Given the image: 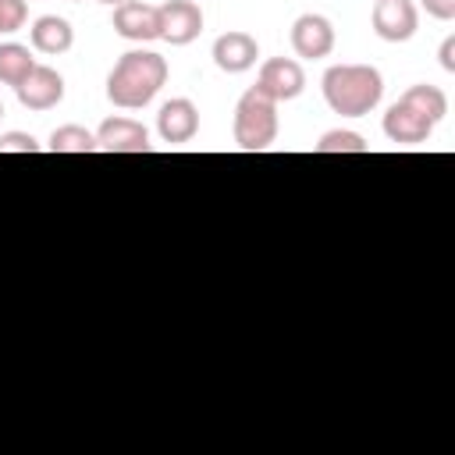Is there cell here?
Instances as JSON below:
<instances>
[{
	"instance_id": "cell-1",
	"label": "cell",
	"mask_w": 455,
	"mask_h": 455,
	"mask_svg": "<svg viewBox=\"0 0 455 455\" xmlns=\"http://www.w3.org/2000/svg\"><path fill=\"white\" fill-rule=\"evenodd\" d=\"M167 82V60L156 50H128L107 75V100L121 110L146 107Z\"/></svg>"
},
{
	"instance_id": "cell-2",
	"label": "cell",
	"mask_w": 455,
	"mask_h": 455,
	"mask_svg": "<svg viewBox=\"0 0 455 455\" xmlns=\"http://www.w3.org/2000/svg\"><path fill=\"white\" fill-rule=\"evenodd\" d=\"M323 100L341 117L370 114L384 96V78L373 64H331L320 78Z\"/></svg>"
},
{
	"instance_id": "cell-3",
	"label": "cell",
	"mask_w": 455,
	"mask_h": 455,
	"mask_svg": "<svg viewBox=\"0 0 455 455\" xmlns=\"http://www.w3.org/2000/svg\"><path fill=\"white\" fill-rule=\"evenodd\" d=\"M274 139H277V103L263 89L249 85L235 103V142L245 153H263L274 146Z\"/></svg>"
},
{
	"instance_id": "cell-4",
	"label": "cell",
	"mask_w": 455,
	"mask_h": 455,
	"mask_svg": "<svg viewBox=\"0 0 455 455\" xmlns=\"http://www.w3.org/2000/svg\"><path fill=\"white\" fill-rule=\"evenodd\" d=\"M256 89H263L274 103H288L295 96H302L306 89V71L295 57H267L259 64V75H256Z\"/></svg>"
},
{
	"instance_id": "cell-5",
	"label": "cell",
	"mask_w": 455,
	"mask_h": 455,
	"mask_svg": "<svg viewBox=\"0 0 455 455\" xmlns=\"http://www.w3.org/2000/svg\"><path fill=\"white\" fill-rule=\"evenodd\" d=\"M370 21L384 43H405L419 28V11L412 0H377Z\"/></svg>"
},
{
	"instance_id": "cell-6",
	"label": "cell",
	"mask_w": 455,
	"mask_h": 455,
	"mask_svg": "<svg viewBox=\"0 0 455 455\" xmlns=\"http://www.w3.org/2000/svg\"><path fill=\"white\" fill-rule=\"evenodd\" d=\"M114 32L128 43L160 39V7H153L146 0H121L114 7Z\"/></svg>"
},
{
	"instance_id": "cell-7",
	"label": "cell",
	"mask_w": 455,
	"mask_h": 455,
	"mask_svg": "<svg viewBox=\"0 0 455 455\" xmlns=\"http://www.w3.org/2000/svg\"><path fill=\"white\" fill-rule=\"evenodd\" d=\"M291 50L302 60H320L334 50V25L323 14H299L291 21Z\"/></svg>"
},
{
	"instance_id": "cell-8",
	"label": "cell",
	"mask_w": 455,
	"mask_h": 455,
	"mask_svg": "<svg viewBox=\"0 0 455 455\" xmlns=\"http://www.w3.org/2000/svg\"><path fill=\"white\" fill-rule=\"evenodd\" d=\"M14 96H18V103L25 110H50V107H57L64 100V78L50 64H36L21 78V85H14Z\"/></svg>"
},
{
	"instance_id": "cell-9",
	"label": "cell",
	"mask_w": 455,
	"mask_h": 455,
	"mask_svg": "<svg viewBox=\"0 0 455 455\" xmlns=\"http://www.w3.org/2000/svg\"><path fill=\"white\" fill-rule=\"evenodd\" d=\"M380 128H384V135H387L391 142H398V146H419V142H427V139L434 135V121H430L427 114H419V110H416L412 103H405V100H395V103L387 107Z\"/></svg>"
},
{
	"instance_id": "cell-10",
	"label": "cell",
	"mask_w": 455,
	"mask_h": 455,
	"mask_svg": "<svg viewBox=\"0 0 455 455\" xmlns=\"http://www.w3.org/2000/svg\"><path fill=\"white\" fill-rule=\"evenodd\" d=\"M203 32V11L196 0H167L160 4V39L171 46H188Z\"/></svg>"
},
{
	"instance_id": "cell-11",
	"label": "cell",
	"mask_w": 455,
	"mask_h": 455,
	"mask_svg": "<svg viewBox=\"0 0 455 455\" xmlns=\"http://www.w3.org/2000/svg\"><path fill=\"white\" fill-rule=\"evenodd\" d=\"M213 64L220 68V71H228V75H242V71H249L252 64H256V57H259V43H256V36H249V32H242V28H228V32H220L217 39H213Z\"/></svg>"
},
{
	"instance_id": "cell-12",
	"label": "cell",
	"mask_w": 455,
	"mask_h": 455,
	"mask_svg": "<svg viewBox=\"0 0 455 455\" xmlns=\"http://www.w3.org/2000/svg\"><path fill=\"white\" fill-rule=\"evenodd\" d=\"M96 146L103 153H149V132L135 117H107L96 128Z\"/></svg>"
},
{
	"instance_id": "cell-13",
	"label": "cell",
	"mask_w": 455,
	"mask_h": 455,
	"mask_svg": "<svg viewBox=\"0 0 455 455\" xmlns=\"http://www.w3.org/2000/svg\"><path fill=\"white\" fill-rule=\"evenodd\" d=\"M156 132L164 142L171 146H181V142H192L196 132H199V107L188 100V96H178V100H167L156 114Z\"/></svg>"
},
{
	"instance_id": "cell-14",
	"label": "cell",
	"mask_w": 455,
	"mask_h": 455,
	"mask_svg": "<svg viewBox=\"0 0 455 455\" xmlns=\"http://www.w3.org/2000/svg\"><path fill=\"white\" fill-rule=\"evenodd\" d=\"M28 39H32V50L46 53V57H57V53H68L75 46V28L68 18H57V14H43L32 21L28 28Z\"/></svg>"
},
{
	"instance_id": "cell-15",
	"label": "cell",
	"mask_w": 455,
	"mask_h": 455,
	"mask_svg": "<svg viewBox=\"0 0 455 455\" xmlns=\"http://www.w3.org/2000/svg\"><path fill=\"white\" fill-rule=\"evenodd\" d=\"M36 68V57L25 43H0V85H21V78Z\"/></svg>"
},
{
	"instance_id": "cell-16",
	"label": "cell",
	"mask_w": 455,
	"mask_h": 455,
	"mask_svg": "<svg viewBox=\"0 0 455 455\" xmlns=\"http://www.w3.org/2000/svg\"><path fill=\"white\" fill-rule=\"evenodd\" d=\"M50 153H96V132L82 128V124H60L50 132V142H46Z\"/></svg>"
},
{
	"instance_id": "cell-17",
	"label": "cell",
	"mask_w": 455,
	"mask_h": 455,
	"mask_svg": "<svg viewBox=\"0 0 455 455\" xmlns=\"http://www.w3.org/2000/svg\"><path fill=\"white\" fill-rule=\"evenodd\" d=\"M398 100H405V103H412L419 114H427L434 124L437 121H444V114H448V96H444V89H437V85H427V82H419V85H409Z\"/></svg>"
},
{
	"instance_id": "cell-18",
	"label": "cell",
	"mask_w": 455,
	"mask_h": 455,
	"mask_svg": "<svg viewBox=\"0 0 455 455\" xmlns=\"http://www.w3.org/2000/svg\"><path fill=\"white\" fill-rule=\"evenodd\" d=\"M316 153H366V139L359 132H348V128H334V132H323L320 142L313 146Z\"/></svg>"
},
{
	"instance_id": "cell-19",
	"label": "cell",
	"mask_w": 455,
	"mask_h": 455,
	"mask_svg": "<svg viewBox=\"0 0 455 455\" xmlns=\"http://www.w3.org/2000/svg\"><path fill=\"white\" fill-rule=\"evenodd\" d=\"M25 18H28L25 0H0V36L18 32L25 25Z\"/></svg>"
},
{
	"instance_id": "cell-20",
	"label": "cell",
	"mask_w": 455,
	"mask_h": 455,
	"mask_svg": "<svg viewBox=\"0 0 455 455\" xmlns=\"http://www.w3.org/2000/svg\"><path fill=\"white\" fill-rule=\"evenodd\" d=\"M43 146L28 135V132H4L0 135V153H25V156H32V153H39Z\"/></svg>"
},
{
	"instance_id": "cell-21",
	"label": "cell",
	"mask_w": 455,
	"mask_h": 455,
	"mask_svg": "<svg viewBox=\"0 0 455 455\" xmlns=\"http://www.w3.org/2000/svg\"><path fill=\"white\" fill-rule=\"evenodd\" d=\"M427 14L437 18V21H451L455 18V0H423Z\"/></svg>"
},
{
	"instance_id": "cell-22",
	"label": "cell",
	"mask_w": 455,
	"mask_h": 455,
	"mask_svg": "<svg viewBox=\"0 0 455 455\" xmlns=\"http://www.w3.org/2000/svg\"><path fill=\"white\" fill-rule=\"evenodd\" d=\"M437 57H441V68H444V71H455V36H448V39L441 43V53H437Z\"/></svg>"
},
{
	"instance_id": "cell-23",
	"label": "cell",
	"mask_w": 455,
	"mask_h": 455,
	"mask_svg": "<svg viewBox=\"0 0 455 455\" xmlns=\"http://www.w3.org/2000/svg\"><path fill=\"white\" fill-rule=\"evenodd\" d=\"M96 4H107V7H117L121 0H96Z\"/></svg>"
},
{
	"instance_id": "cell-24",
	"label": "cell",
	"mask_w": 455,
	"mask_h": 455,
	"mask_svg": "<svg viewBox=\"0 0 455 455\" xmlns=\"http://www.w3.org/2000/svg\"><path fill=\"white\" fill-rule=\"evenodd\" d=\"M0 117H4V103H0Z\"/></svg>"
}]
</instances>
